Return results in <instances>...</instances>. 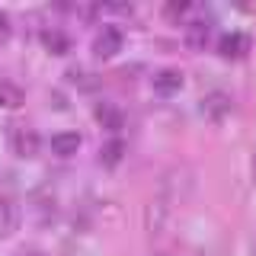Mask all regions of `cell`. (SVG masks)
<instances>
[{"label":"cell","instance_id":"1","mask_svg":"<svg viewBox=\"0 0 256 256\" xmlns=\"http://www.w3.org/2000/svg\"><path fill=\"white\" fill-rule=\"evenodd\" d=\"M118 52H122V29L118 26H102L93 36V54L106 61V58H116Z\"/></svg>","mask_w":256,"mask_h":256},{"label":"cell","instance_id":"2","mask_svg":"<svg viewBox=\"0 0 256 256\" xmlns=\"http://www.w3.org/2000/svg\"><path fill=\"white\" fill-rule=\"evenodd\" d=\"M230 106H234V100L224 90H212L202 96V116L212 118V122H221L224 116H230Z\"/></svg>","mask_w":256,"mask_h":256},{"label":"cell","instance_id":"3","mask_svg":"<svg viewBox=\"0 0 256 256\" xmlns=\"http://www.w3.org/2000/svg\"><path fill=\"white\" fill-rule=\"evenodd\" d=\"M182 36H186V45L192 52H202L212 38V22L208 20H186L182 22Z\"/></svg>","mask_w":256,"mask_h":256},{"label":"cell","instance_id":"4","mask_svg":"<svg viewBox=\"0 0 256 256\" xmlns=\"http://www.w3.org/2000/svg\"><path fill=\"white\" fill-rule=\"evenodd\" d=\"M38 132L36 128H29V125H16L13 128V150L20 157H36L38 154Z\"/></svg>","mask_w":256,"mask_h":256},{"label":"cell","instance_id":"5","mask_svg":"<svg viewBox=\"0 0 256 256\" xmlns=\"http://www.w3.org/2000/svg\"><path fill=\"white\" fill-rule=\"evenodd\" d=\"M218 52H221V58H244L250 52V38L244 32H224L218 38Z\"/></svg>","mask_w":256,"mask_h":256},{"label":"cell","instance_id":"6","mask_svg":"<svg viewBox=\"0 0 256 256\" xmlns=\"http://www.w3.org/2000/svg\"><path fill=\"white\" fill-rule=\"evenodd\" d=\"M93 116H96V122L106 128V132H112V134H116L118 128L125 125V116H122V109H118L116 102H100Z\"/></svg>","mask_w":256,"mask_h":256},{"label":"cell","instance_id":"7","mask_svg":"<svg viewBox=\"0 0 256 256\" xmlns=\"http://www.w3.org/2000/svg\"><path fill=\"white\" fill-rule=\"evenodd\" d=\"M80 144H84V138L77 132H58L52 138V154L54 157H74L80 150Z\"/></svg>","mask_w":256,"mask_h":256},{"label":"cell","instance_id":"8","mask_svg":"<svg viewBox=\"0 0 256 256\" xmlns=\"http://www.w3.org/2000/svg\"><path fill=\"white\" fill-rule=\"evenodd\" d=\"M182 86V70L180 68H160L157 74H154V90L157 93H164V96H170L176 93Z\"/></svg>","mask_w":256,"mask_h":256},{"label":"cell","instance_id":"9","mask_svg":"<svg viewBox=\"0 0 256 256\" xmlns=\"http://www.w3.org/2000/svg\"><path fill=\"white\" fill-rule=\"evenodd\" d=\"M42 45H45L52 54H68V52H70V36H68L64 29H58V26L42 29Z\"/></svg>","mask_w":256,"mask_h":256},{"label":"cell","instance_id":"10","mask_svg":"<svg viewBox=\"0 0 256 256\" xmlns=\"http://www.w3.org/2000/svg\"><path fill=\"white\" fill-rule=\"evenodd\" d=\"M22 102H26L22 86L13 84V80H0V106H4V109H20Z\"/></svg>","mask_w":256,"mask_h":256},{"label":"cell","instance_id":"11","mask_svg":"<svg viewBox=\"0 0 256 256\" xmlns=\"http://www.w3.org/2000/svg\"><path fill=\"white\" fill-rule=\"evenodd\" d=\"M125 157V141L122 138H109L106 144L100 148V164L102 166H118Z\"/></svg>","mask_w":256,"mask_h":256},{"label":"cell","instance_id":"12","mask_svg":"<svg viewBox=\"0 0 256 256\" xmlns=\"http://www.w3.org/2000/svg\"><path fill=\"white\" fill-rule=\"evenodd\" d=\"M13 228H16V208L6 196H0V240L10 237Z\"/></svg>","mask_w":256,"mask_h":256},{"label":"cell","instance_id":"13","mask_svg":"<svg viewBox=\"0 0 256 256\" xmlns=\"http://www.w3.org/2000/svg\"><path fill=\"white\" fill-rule=\"evenodd\" d=\"M32 208H36V218L42 224H48L54 218V198H48V196H36L32 198Z\"/></svg>","mask_w":256,"mask_h":256},{"label":"cell","instance_id":"14","mask_svg":"<svg viewBox=\"0 0 256 256\" xmlns=\"http://www.w3.org/2000/svg\"><path fill=\"white\" fill-rule=\"evenodd\" d=\"M68 80H70V84H77L80 90H93V86H96L93 74H86L84 68H70V70H68Z\"/></svg>","mask_w":256,"mask_h":256},{"label":"cell","instance_id":"15","mask_svg":"<svg viewBox=\"0 0 256 256\" xmlns=\"http://www.w3.org/2000/svg\"><path fill=\"white\" fill-rule=\"evenodd\" d=\"M10 36H13V20H10L4 10H0V45L10 42Z\"/></svg>","mask_w":256,"mask_h":256},{"label":"cell","instance_id":"16","mask_svg":"<svg viewBox=\"0 0 256 256\" xmlns=\"http://www.w3.org/2000/svg\"><path fill=\"white\" fill-rule=\"evenodd\" d=\"M192 6L189 4H170L166 6V16H173V20H182V16H189Z\"/></svg>","mask_w":256,"mask_h":256},{"label":"cell","instance_id":"17","mask_svg":"<svg viewBox=\"0 0 256 256\" xmlns=\"http://www.w3.org/2000/svg\"><path fill=\"white\" fill-rule=\"evenodd\" d=\"M16 256H48V253H42V250H20Z\"/></svg>","mask_w":256,"mask_h":256},{"label":"cell","instance_id":"18","mask_svg":"<svg viewBox=\"0 0 256 256\" xmlns=\"http://www.w3.org/2000/svg\"><path fill=\"white\" fill-rule=\"evenodd\" d=\"M253 173H256V154H253Z\"/></svg>","mask_w":256,"mask_h":256}]
</instances>
